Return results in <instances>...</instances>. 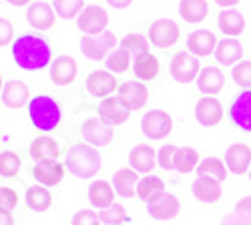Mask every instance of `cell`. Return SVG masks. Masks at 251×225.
I'll list each match as a JSON object with an SVG mask.
<instances>
[{
    "label": "cell",
    "mask_w": 251,
    "mask_h": 225,
    "mask_svg": "<svg viewBox=\"0 0 251 225\" xmlns=\"http://www.w3.org/2000/svg\"><path fill=\"white\" fill-rule=\"evenodd\" d=\"M0 97H2V103L8 109H23L28 103L30 91L23 80H8V83H4V89Z\"/></svg>",
    "instance_id": "23"
},
{
    "label": "cell",
    "mask_w": 251,
    "mask_h": 225,
    "mask_svg": "<svg viewBox=\"0 0 251 225\" xmlns=\"http://www.w3.org/2000/svg\"><path fill=\"white\" fill-rule=\"evenodd\" d=\"M133 71H135V75H137L141 80H153V78H157V75H159V60H157L155 54L145 52V54H141V56L135 58Z\"/></svg>",
    "instance_id": "33"
},
{
    "label": "cell",
    "mask_w": 251,
    "mask_h": 225,
    "mask_svg": "<svg viewBox=\"0 0 251 225\" xmlns=\"http://www.w3.org/2000/svg\"><path fill=\"white\" fill-rule=\"evenodd\" d=\"M73 225H100V219L99 213H95L93 209H80L75 213Z\"/></svg>",
    "instance_id": "44"
},
{
    "label": "cell",
    "mask_w": 251,
    "mask_h": 225,
    "mask_svg": "<svg viewBox=\"0 0 251 225\" xmlns=\"http://www.w3.org/2000/svg\"><path fill=\"white\" fill-rule=\"evenodd\" d=\"M225 76L217 67H207L197 76V87L203 95H217L223 89Z\"/></svg>",
    "instance_id": "28"
},
{
    "label": "cell",
    "mask_w": 251,
    "mask_h": 225,
    "mask_svg": "<svg viewBox=\"0 0 251 225\" xmlns=\"http://www.w3.org/2000/svg\"><path fill=\"white\" fill-rule=\"evenodd\" d=\"M193 195L201 203H217L221 199V183L209 177H197L193 183Z\"/></svg>",
    "instance_id": "26"
},
{
    "label": "cell",
    "mask_w": 251,
    "mask_h": 225,
    "mask_svg": "<svg viewBox=\"0 0 251 225\" xmlns=\"http://www.w3.org/2000/svg\"><path fill=\"white\" fill-rule=\"evenodd\" d=\"M117 99L129 111H139L149 100V89L143 83H139V80H127V83L119 85V97Z\"/></svg>",
    "instance_id": "9"
},
{
    "label": "cell",
    "mask_w": 251,
    "mask_h": 225,
    "mask_svg": "<svg viewBox=\"0 0 251 225\" xmlns=\"http://www.w3.org/2000/svg\"><path fill=\"white\" fill-rule=\"evenodd\" d=\"M233 80L241 89H251V60H241L233 67Z\"/></svg>",
    "instance_id": "41"
},
{
    "label": "cell",
    "mask_w": 251,
    "mask_h": 225,
    "mask_svg": "<svg viewBox=\"0 0 251 225\" xmlns=\"http://www.w3.org/2000/svg\"><path fill=\"white\" fill-rule=\"evenodd\" d=\"M87 91L93 97L107 99L113 91H117V78L109 71H93L87 76Z\"/></svg>",
    "instance_id": "18"
},
{
    "label": "cell",
    "mask_w": 251,
    "mask_h": 225,
    "mask_svg": "<svg viewBox=\"0 0 251 225\" xmlns=\"http://www.w3.org/2000/svg\"><path fill=\"white\" fill-rule=\"evenodd\" d=\"M129 113H131V111L125 107L117 97L102 99L100 105H99V119L104 121V123H107V125H111V127L123 125V123L129 119Z\"/></svg>",
    "instance_id": "14"
},
{
    "label": "cell",
    "mask_w": 251,
    "mask_h": 225,
    "mask_svg": "<svg viewBox=\"0 0 251 225\" xmlns=\"http://www.w3.org/2000/svg\"><path fill=\"white\" fill-rule=\"evenodd\" d=\"M195 117L199 121V125L215 127L223 119V107L215 97H201L195 105Z\"/></svg>",
    "instance_id": "12"
},
{
    "label": "cell",
    "mask_w": 251,
    "mask_h": 225,
    "mask_svg": "<svg viewBox=\"0 0 251 225\" xmlns=\"http://www.w3.org/2000/svg\"><path fill=\"white\" fill-rule=\"evenodd\" d=\"M14 38V28H12V23L6 18H0V47H6L12 43Z\"/></svg>",
    "instance_id": "46"
},
{
    "label": "cell",
    "mask_w": 251,
    "mask_h": 225,
    "mask_svg": "<svg viewBox=\"0 0 251 225\" xmlns=\"http://www.w3.org/2000/svg\"><path fill=\"white\" fill-rule=\"evenodd\" d=\"M165 193H167L165 191V183H163L161 177L149 175V177L139 179V183H137V195L145 203H153V201L161 199Z\"/></svg>",
    "instance_id": "27"
},
{
    "label": "cell",
    "mask_w": 251,
    "mask_h": 225,
    "mask_svg": "<svg viewBox=\"0 0 251 225\" xmlns=\"http://www.w3.org/2000/svg\"><path fill=\"white\" fill-rule=\"evenodd\" d=\"M223 225H247V223H243L237 215H229V217H225V223Z\"/></svg>",
    "instance_id": "49"
},
{
    "label": "cell",
    "mask_w": 251,
    "mask_h": 225,
    "mask_svg": "<svg viewBox=\"0 0 251 225\" xmlns=\"http://www.w3.org/2000/svg\"><path fill=\"white\" fill-rule=\"evenodd\" d=\"M76 73H78V67L73 56H58L50 65V78L58 87H67V85L75 83Z\"/></svg>",
    "instance_id": "16"
},
{
    "label": "cell",
    "mask_w": 251,
    "mask_h": 225,
    "mask_svg": "<svg viewBox=\"0 0 251 225\" xmlns=\"http://www.w3.org/2000/svg\"><path fill=\"white\" fill-rule=\"evenodd\" d=\"M235 215H237L243 223L251 225V195H247V197H243V199L237 201V205H235Z\"/></svg>",
    "instance_id": "45"
},
{
    "label": "cell",
    "mask_w": 251,
    "mask_h": 225,
    "mask_svg": "<svg viewBox=\"0 0 251 225\" xmlns=\"http://www.w3.org/2000/svg\"><path fill=\"white\" fill-rule=\"evenodd\" d=\"M219 28L227 36H239L245 30V18L233 8H223L219 14Z\"/></svg>",
    "instance_id": "30"
},
{
    "label": "cell",
    "mask_w": 251,
    "mask_h": 225,
    "mask_svg": "<svg viewBox=\"0 0 251 225\" xmlns=\"http://www.w3.org/2000/svg\"><path fill=\"white\" fill-rule=\"evenodd\" d=\"M65 165L69 173H73L76 179H91L100 171L102 159H100V153L93 145L80 143V145H75L69 149Z\"/></svg>",
    "instance_id": "2"
},
{
    "label": "cell",
    "mask_w": 251,
    "mask_h": 225,
    "mask_svg": "<svg viewBox=\"0 0 251 225\" xmlns=\"http://www.w3.org/2000/svg\"><path fill=\"white\" fill-rule=\"evenodd\" d=\"M129 165L137 173H151L157 165V153L151 145H137L129 153Z\"/></svg>",
    "instance_id": "21"
},
{
    "label": "cell",
    "mask_w": 251,
    "mask_h": 225,
    "mask_svg": "<svg viewBox=\"0 0 251 225\" xmlns=\"http://www.w3.org/2000/svg\"><path fill=\"white\" fill-rule=\"evenodd\" d=\"M99 219L104 225H121V223H127L129 221V215H127V209H125L123 205H117V203H113V205L100 209Z\"/></svg>",
    "instance_id": "38"
},
{
    "label": "cell",
    "mask_w": 251,
    "mask_h": 225,
    "mask_svg": "<svg viewBox=\"0 0 251 225\" xmlns=\"http://www.w3.org/2000/svg\"><path fill=\"white\" fill-rule=\"evenodd\" d=\"M249 177H251V169H249Z\"/></svg>",
    "instance_id": "53"
},
{
    "label": "cell",
    "mask_w": 251,
    "mask_h": 225,
    "mask_svg": "<svg viewBox=\"0 0 251 225\" xmlns=\"http://www.w3.org/2000/svg\"><path fill=\"white\" fill-rule=\"evenodd\" d=\"M187 49H189V52L195 54L197 58L209 56L217 49V38L211 30H195L189 34V38H187Z\"/></svg>",
    "instance_id": "19"
},
{
    "label": "cell",
    "mask_w": 251,
    "mask_h": 225,
    "mask_svg": "<svg viewBox=\"0 0 251 225\" xmlns=\"http://www.w3.org/2000/svg\"><path fill=\"white\" fill-rule=\"evenodd\" d=\"M6 2L12 6H26V4H30V0H6Z\"/></svg>",
    "instance_id": "51"
},
{
    "label": "cell",
    "mask_w": 251,
    "mask_h": 225,
    "mask_svg": "<svg viewBox=\"0 0 251 225\" xmlns=\"http://www.w3.org/2000/svg\"><path fill=\"white\" fill-rule=\"evenodd\" d=\"M113 127L100 119H87L82 123V137L93 147H107L113 141Z\"/></svg>",
    "instance_id": "10"
},
{
    "label": "cell",
    "mask_w": 251,
    "mask_h": 225,
    "mask_svg": "<svg viewBox=\"0 0 251 225\" xmlns=\"http://www.w3.org/2000/svg\"><path fill=\"white\" fill-rule=\"evenodd\" d=\"M197 175L199 177H209V179H215V181H223L227 177V167H225V161L217 159V157H207L203 159L199 165H197Z\"/></svg>",
    "instance_id": "34"
},
{
    "label": "cell",
    "mask_w": 251,
    "mask_h": 225,
    "mask_svg": "<svg viewBox=\"0 0 251 225\" xmlns=\"http://www.w3.org/2000/svg\"><path fill=\"white\" fill-rule=\"evenodd\" d=\"M76 25L80 28V32H85L87 36L93 34H100L102 30H107L109 25V14L100 6H85L82 12L76 16Z\"/></svg>",
    "instance_id": "6"
},
{
    "label": "cell",
    "mask_w": 251,
    "mask_h": 225,
    "mask_svg": "<svg viewBox=\"0 0 251 225\" xmlns=\"http://www.w3.org/2000/svg\"><path fill=\"white\" fill-rule=\"evenodd\" d=\"M199 58L191 52H177L171 58V76L177 83H191L199 76Z\"/></svg>",
    "instance_id": "8"
},
{
    "label": "cell",
    "mask_w": 251,
    "mask_h": 225,
    "mask_svg": "<svg viewBox=\"0 0 251 225\" xmlns=\"http://www.w3.org/2000/svg\"><path fill=\"white\" fill-rule=\"evenodd\" d=\"M147 211L153 219H159V221H169V219H175L181 211V201L177 199V195L173 193H165L161 199L153 201V203H147Z\"/></svg>",
    "instance_id": "15"
},
{
    "label": "cell",
    "mask_w": 251,
    "mask_h": 225,
    "mask_svg": "<svg viewBox=\"0 0 251 225\" xmlns=\"http://www.w3.org/2000/svg\"><path fill=\"white\" fill-rule=\"evenodd\" d=\"M215 2L219 4V6H223V8H233L239 0H215Z\"/></svg>",
    "instance_id": "50"
},
{
    "label": "cell",
    "mask_w": 251,
    "mask_h": 225,
    "mask_svg": "<svg viewBox=\"0 0 251 225\" xmlns=\"http://www.w3.org/2000/svg\"><path fill=\"white\" fill-rule=\"evenodd\" d=\"M175 153H177V147L175 145H163L159 155H157V163L165 169V171H171L175 169L173 165V159H175Z\"/></svg>",
    "instance_id": "43"
},
{
    "label": "cell",
    "mask_w": 251,
    "mask_h": 225,
    "mask_svg": "<svg viewBox=\"0 0 251 225\" xmlns=\"http://www.w3.org/2000/svg\"><path fill=\"white\" fill-rule=\"evenodd\" d=\"M0 225H14V217L10 211H0Z\"/></svg>",
    "instance_id": "47"
},
{
    "label": "cell",
    "mask_w": 251,
    "mask_h": 225,
    "mask_svg": "<svg viewBox=\"0 0 251 225\" xmlns=\"http://www.w3.org/2000/svg\"><path fill=\"white\" fill-rule=\"evenodd\" d=\"M30 157L36 161V163H47V161H56L58 155H60V147L58 143L52 139V137H36L32 143H30V149H28Z\"/></svg>",
    "instance_id": "22"
},
{
    "label": "cell",
    "mask_w": 251,
    "mask_h": 225,
    "mask_svg": "<svg viewBox=\"0 0 251 225\" xmlns=\"http://www.w3.org/2000/svg\"><path fill=\"white\" fill-rule=\"evenodd\" d=\"M229 117L241 131L251 133V89H243L229 109Z\"/></svg>",
    "instance_id": "11"
},
{
    "label": "cell",
    "mask_w": 251,
    "mask_h": 225,
    "mask_svg": "<svg viewBox=\"0 0 251 225\" xmlns=\"http://www.w3.org/2000/svg\"><path fill=\"white\" fill-rule=\"evenodd\" d=\"M28 117L32 121V125L38 131H52L58 127V123L62 119V111L60 105L49 95H38L34 99H30L28 103Z\"/></svg>",
    "instance_id": "3"
},
{
    "label": "cell",
    "mask_w": 251,
    "mask_h": 225,
    "mask_svg": "<svg viewBox=\"0 0 251 225\" xmlns=\"http://www.w3.org/2000/svg\"><path fill=\"white\" fill-rule=\"evenodd\" d=\"M54 12L56 16L60 18H75L82 12V8H85V0H54Z\"/></svg>",
    "instance_id": "39"
},
{
    "label": "cell",
    "mask_w": 251,
    "mask_h": 225,
    "mask_svg": "<svg viewBox=\"0 0 251 225\" xmlns=\"http://www.w3.org/2000/svg\"><path fill=\"white\" fill-rule=\"evenodd\" d=\"M20 167H23V161L14 151H2L0 153V177L12 179L20 173Z\"/></svg>",
    "instance_id": "36"
},
{
    "label": "cell",
    "mask_w": 251,
    "mask_h": 225,
    "mask_svg": "<svg viewBox=\"0 0 251 225\" xmlns=\"http://www.w3.org/2000/svg\"><path fill=\"white\" fill-rule=\"evenodd\" d=\"M26 205L36 213H43L52 205V193L45 185H32L26 189Z\"/></svg>",
    "instance_id": "31"
},
{
    "label": "cell",
    "mask_w": 251,
    "mask_h": 225,
    "mask_svg": "<svg viewBox=\"0 0 251 225\" xmlns=\"http://www.w3.org/2000/svg\"><path fill=\"white\" fill-rule=\"evenodd\" d=\"M197 161H199V155L193 147H181V149L177 147L173 165L179 173H191L197 167Z\"/></svg>",
    "instance_id": "35"
},
{
    "label": "cell",
    "mask_w": 251,
    "mask_h": 225,
    "mask_svg": "<svg viewBox=\"0 0 251 225\" xmlns=\"http://www.w3.org/2000/svg\"><path fill=\"white\" fill-rule=\"evenodd\" d=\"M18 193L10 187H0V211H10L18 205Z\"/></svg>",
    "instance_id": "42"
},
{
    "label": "cell",
    "mask_w": 251,
    "mask_h": 225,
    "mask_svg": "<svg viewBox=\"0 0 251 225\" xmlns=\"http://www.w3.org/2000/svg\"><path fill=\"white\" fill-rule=\"evenodd\" d=\"M121 49H125L129 54H133L137 58L145 52H149V40L143 34H127L121 40Z\"/></svg>",
    "instance_id": "37"
},
{
    "label": "cell",
    "mask_w": 251,
    "mask_h": 225,
    "mask_svg": "<svg viewBox=\"0 0 251 225\" xmlns=\"http://www.w3.org/2000/svg\"><path fill=\"white\" fill-rule=\"evenodd\" d=\"M179 40V26L171 18H159L149 26V43L157 49H169L177 45Z\"/></svg>",
    "instance_id": "7"
},
{
    "label": "cell",
    "mask_w": 251,
    "mask_h": 225,
    "mask_svg": "<svg viewBox=\"0 0 251 225\" xmlns=\"http://www.w3.org/2000/svg\"><path fill=\"white\" fill-rule=\"evenodd\" d=\"M141 129H143L145 137H149L153 141H159V139H165L167 135L171 133L173 119H171L169 113H165L161 109H153L149 113H145V117L141 121Z\"/></svg>",
    "instance_id": "5"
},
{
    "label": "cell",
    "mask_w": 251,
    "mask_h": 225,
    "mask_svg": "<svg viewBox=\"0 0 251 225\" xmlns=\"http://www.w3.org/2000/svg\"><path fill=\"white\" fill-rule=\"evenodd\" d=\"M12 58L25 71H43L52 60V49L49 40L38 34H20L12 43Z\"/></svg>",
    "instance_id": "1"
},
{
    "label": "cell",
    "mask_w": 251,
    "mask_h": 225,
    "mask_svg": "<svg viewBox=\"0 0 251 225\" xmlns=\"http://www.w3.org/2000/svg\"><path fill=\"white\" fill-rule=\"evenodd\" d=\"M107 2H109L113 8H119V10H121V8H127V6L133 2V0H107Z\"/></svg>",
    "instance_id": "48"
},
{
    "label": "cell",
    "mask_w": 251,
    "mask_h": 225,
    "mask_svg": "<svg viewBox=\"0 0 251 225\" xmlns=\"http://www.w3.org/2000/svg\"><path fill=\"white\" fill-rule=\"evenodd\" d=\"M2 89H4V83H2V76H0V95H2Z\"/></svg>",
    "instance_id": "52"
},
{
    "label": "cell",
    "mask_w": 251,
    "mask_h": 225,
    "mask_svg": "<svg viewBox=\"0 0 251 225\" xmlns=\"http://www.w3.org/2000/svg\"><path fill=\"white\" fill-rule=\"evenodd\" d=\"M89 201L91 205L97 209H104L115 203V187L111 185L109 181H93L89 187Z\"/></svg>",
    "instance_id": "25"
},
{
    "label": "cell",
    "mask_w": 251,
    "mask_h": 225,
    "mask_svg": "<svg viewBox=\"0 0 251 225\" xmlns=\"http://www.w3.org/2000/svg\"><path fill=\"white\" fill-rule=\"evenodd\" d=\"M207 12H209L207 0H181V4H179L181 18L185 23H191V25L205 20Z\"/></svg>",
    "instance_id": "32"
},
{
    "label": "cell",
    "mask_w": 251,
    "mask_h": 225,
    "mask_svg": "<svg viewBox=\"0 0 251 225\" xmlns=\"http://www.w3.org/2000/svg\"><path fill=\"white\" fill-rule=\"evenodd\" d=\"M131 67V54L125 49H115L107 56V69L109 73H125Z\"/></svg>",
    "instance_id": "40"
},
{
    "label": "cell",
    "mask_w": 251,
    "mask_h": 225,
    "mask_svg": "<svg viewBox=\"0 0 251 225\" xmlns=\"http://www.w3.org/2000/svg\"><path fill=\"white\" fill-rule=\"evenodd\" d=\"M115 45H117V36L111 30H102L100 34L82 36L80 50L89 60H102L111 54V50H115Z\"/></svg>",
    "instance_id": "4"
},
{
    "label": "cell",
    "mask_w": 251,
    "mask_h": 225,
    "mask_svg": "<svg viewBox=\"0 0 251 225\" xmlns=\"http://www.w3.org/2000/svg\"><path fill=\"white\" fill-rule=\"evenodd\" d=\"M243 56V47L239 40L235 38H225L221 43H217V49H215V58L219 60V65H235L237 60Z\"/></svg>",
    "instance_id": "29"
},
{
    "label": "cell",
    "mask_w": 251,
    "mask_h": 225,
    "mask_svg": "<svg viewBox=\"0 0 251 225\" xmlns=\"http://www.w3.org/2000/svg\"><path fill=\"white\" fill-rule=\"evenodd\" d=\"M137 183H139V173L131 167H125L119 169L113 175V187L115 193L125 197V199H131L133 195H137Z\"/></svg>",
    "instance_id": "24"
},
{
    "label": "cell",
    "mask_w": 251,
    "mask_h": 225,
    "mask_svg": "<svg viewBox=\"0 0 251 225\" xmlns=\"http://www.w3.org/2000/svg\"><path fill=\"white\" fill-rule=\"evenodd\" d=\"M225 167L233 175H243L251 169V149L243 143H235L225 151Z\"/></svg>",
    "instance_id": "13"
},
{
    "label": "cell",
    "mask_w": 251,
    "mask_h": 225,
    "mask_svg": "<svg viewBox=\"0 0 251 225\" xmlns=\"http://www.w3.org/2000/svg\"><path fill=\"white\" fill-rule=\"evenodd\" d=\"M65 167L60 161H47V163H36L32 175L34 179L45 187H54L65 179Z\"/></svg>",
    "instance_id": "17"
},
{
    "label": "cell",
    "mask_w": 251,
    "mask_h": 225,
    "mask_svg": "<svg viewBox=\"0 0 251 225\" xmlns=\"http://www.w3.org/2000/svg\"><path fill=\"white\" fill-rule=\"evenodd\" d=\"M28 18V25L34 30H49L54 26V20H56V12L52 10V6H49L47 2H32L28 6L26 12Z\"/></svg>",
    "instance_id": "20"
}]
</instances>
